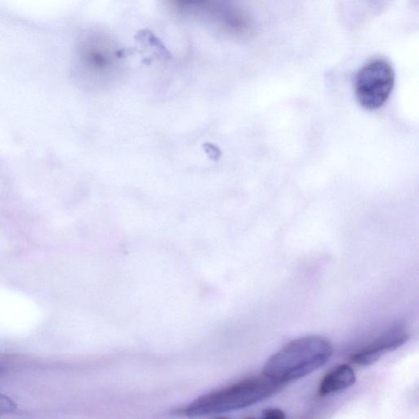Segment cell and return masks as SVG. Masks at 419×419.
Instances as JSON below:
<instances>
[{
  "label": "cell",
  "mask_w": 419,
  "mask_h": 419,
  "mask_svg": "<svg viewBox=\"0 0 419 419\" xmlns=\"http://www.w3.org/2000/svg\"><path fill=\"white\" fill-rule=\"evenodd\" d=\"M17 405L10 397L0 393V416L14 412Z\"/></svg>",
  "instance_id": "cell-8"
},
{
  "label": "cell",
  "mask_w": 419,
  "mask_h": 419,
  "mask_svg": "<svg viewBox=\"0 0 419 419\" xmlns=\"http://www.w3.org/2000/svg\"><path fill=\"white\" fill-rule=\"evenodd\" d=\"M261 417L265 419H283L286 418V414L280 409L269 408L262 411Z\"/></svg>",
  "instance_id": "cell-9"
},
{
  "label": "cell",
  "mask_w": 419,
  "mask_h": 419,
  "mask_svg": "<svg viewBox=\"0 0 419 419\" xmlns=\"http://www.w3.org/2000/svg\"><path fill=\"white\" fill-rule=\"evenodd\" d=\"M73 68L82 81L95 84L117 72L121 51L113 39L101 32L86 33L79 39L73 55Z\"/></svg>",
  "instance_id": "cell-3"
},
{
  "label": "cell",
  "mask_w": 419,
  "mask_h": 419,
  "mask_svg": "<svg viewBox=\"0 0 419 419\" xmlns=\"http://www.w3.org/2000/svg\"><path fill=\"white\" fill-rule=\"evenodd\" d=\"M177 14L230 34L245 33L248 21L236 0H167Z\"/></svg>",
  "instance_id": "cell-4"
},
{
  "label": "cell",
  "mask_w": 419,
  "mask_h": 419,
  "mask_svg": "<svg viewBox=\"0 0 419 419\" xmlns=\"http://www.w3.org/2000/svg\"><path fill=\"white\" fill-rule=\"evenodd\" d=\"M285 385L265 374L247 378L200 396L174 413L181 416L198 417L234 411L270 398Z\"/></svg>",
  "instance_id": "cell-1"
},
{
  "label": "cell",
  "mask_w": 419,
  "mask_h": 419,
  "mask_svg": "<svg viewBox=\"0 0 419 419\" xmlns=\"http://www.w3.org/2000/svg\"><path fill=\"white\" fill-rule=\"evenodd\" d=\"M395 83L394 70L384 60H374L358 73L356 94L362 107L369 110L381 108L387 102Z\"/></svg>",
  "instance_id": "cell-5"
},
{
  "label": "cell",
  "mask_w": 419,
  "mask_h": 419,
  "mask_svg": "<svg viewBox=\"0 0 419 419\" xmlns=\"http://www.w3.org/2000/svg\"><path fill=\"white\" fill-rule=\"evenodd\" d=\"M409 339V331L405 327L400 326L391 327L368 346L353 354L351 362L360 366L372 365L386 353L402 347Z\"/></svg>",
  "instance_id": "cell-6"
},
{
  "label": "cell",
  "mask_w": 419,
  "mask_h": 419,
  "mask_svg": "<svg viewBox=\"0 0 419 419\" xmlns=\"http://www.w3.org/2000/svg\"><path fill=\"white\" fill-rule=\"evenodd\" d=\"M356 382L355 371L350 365H340L334 367L322 378L318 394L324 397L351 387Z\"/></svg>",
  "instance_id": "cell-7"
},
{
  "label": "cell",
  "mask_w": 419,
  "mask_h": 419,
  "mask_svg": "<svg viewBox=\"0 0 419 419\" xmlns=\"http://www.w3.org/2000/svg\"><path fill=\"white\" fill-rule=\"evenodd\" d=\"M333 352L330 340L320 336L292 340L269 358L263 374L286 384L320 369L329 361Z\"/></svg>",
  "instance_id": "cell-2"
},
{
  "label": "cell",
  "mask_w": 419,
  "mask_h": 419,
  "mask_svg": "<svg viewBox=\"0 0 419 419\" xmlns=\"http://www.w3.org/2000/svg\"><path fill=\"white\" fill-rule=\"evenodd\" d=\"M3 369L1 368V367H0V374H1L3 373Z\"/></svg>",
  "instance_id": "cell-10"
}]
</instances>
